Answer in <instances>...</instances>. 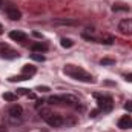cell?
Returning <instances> with one entry per match:
<instances>
[{
  "label": "cell",
  "mask_w": 132,
  "mask_h": 132,
  "mask_svg": "<svg viewBox=\"0 0 132 132\" xmlns=\"http://www.w3.org/2000/svg\"><path fill=\"white\" fill-rule=\"evenodd\" d=\"M126 80H128V81H132V74H128V75H126Z\"/></svg>",
  "instance_id": "obj_26"
},
{
  "label": "cell",
  "mask_w": 132,
  "mask_h": 132,
  "mask_svg": "<svg viewBox=\"0 0 132 132\" xmlns=\"http://www.w3.org/2000/svg\"><path fill=\"white\" fill-rule=\"evenodd\" d=\"M28 78H29V77L23 74V75H17V77H11V78H9V81H12V83H14V81H23V80H28Z\"/></svg>",
  "instance_id": "obj_19"
},
{
  "label": "cell",
  "mask_w": 132,
  "mask_h": 132,
  "mask_svg": "<svg viewBox=\"0 0 132 132\" xmlns=\"http://www.w3.org/2000/svg\"><path fill=\"white\" fill-rule=\"evenodd\" d=\"M22 115H23V109H22L20 104H12V106L8 109V117H9V120H11L14 125L22 121Z\"/></svg>",
  "instance_id": "obj_3"
},
{
  "label": "cell",
  "mask_w": 132,
  "mask_h": 132,
  "mask_svg": "<svg viewBox=\"0 0 132 132\" xmlns=\"http://www.w3.org/2000/svg\"><path fill=\"white\" fill-rule=\"evenodd\" d=\"M112 11H114V12H121V11L126 12V11H129V6H128V5H120V3H117V5L112 6Z\"/></svg>",
  "instance_id": "obj_14"
},
{
  "label": "cell",
  "mask_w": 132,
  "mask_h": 132,
  "mask_svg": "<svg viewBox=\"0 0 132 132\" xmlns=\"http://www.w3.org/2000/svg\"><path fill=\"white\" fill-rule=\"evenodd\" d=\"M98 43H104V45H112V43H114V37H112V35H108V37H101Z\"/></svg>",
  "instance_id": "obj_17"
},
{
  "label": "cell",
  "mask_w": 132,
  "mask_h": 132,
  "mask_svg": "<svg viewBox=\"0 0 132 132\" xmlns=\"http://www.w3.org/2000/svg\"><path fill=\"white\" fill-rule=\"evenodd\" d=\"M51 128H60L63 123H65V120H63V117L62 115H59V114H49L48 117H46V120H45Z\"/></svg>",
  "instance_id": "obj_5"
},
{
  "label": "cell",
  "mask_w": 132,
  "mask_h": 132,
  "mask_svg": "<svg viewBox=\"0 0 132 132\" xmlns=\"http://www.w3.org/2000/svg\"><path fill=\"white\" fill-rule=\"evenodd\" d=\"M0 8H2V0H0Z\"/></svg>",
  "instance_id": "obj_28"
},
{
  "label": "cell",
  "mask_w": 132,
  "mask_h": 132,
  "mask_svg": "<svg viewBox=\"0 0 132 132\" xmlns=\"http://www.w3.org/2000/svg\"><path fill=\"white\" fill-rule=\"evenodd\" d=\"M0 132H8V131H6V128H5V126H0Z\"/></svg>",
  "instance_id": "obj_27"
},
{
  "label": "cell",
  "mask_w": 132,
  "mask_h": 132,
  "mask_svg": "<svg viewBox=\"0 0 132 132\" xmlns=\"http://www.w3.org/2000/svg\"><path fill=\"white\" fill-rule=\"evenodd\" d=\"M125 109H126L128 112H132V101H128V103L125 104Z\"/></svg>",
  "instance_id": "obj_24"
},
{
  "label": "cell",
  "mask_w": 132,
  "mask_h": 132,
  "mask_svg": "<svg viewBox=\"0 0 132 132\" xmlns=\"http://www.w3.org/2000/svg\"><path fill=\"white\" fill-rule=\"evenodd\" d=\"M31 59L35 60V62H45V55L42 52H34V54H31Z\"/></svg>",
  "instance_id": "obj_16"
},
{
  "label": "cell",
  "mask_w": 132,
  "mask_h": 132,
  "mask_svg": "<svg viewBox=\"0 0 132 132\" xmlns=\"http://www.w3.org/2000/svg\"><path fill=\"white\" fill-rule=\"evenodd\" d=\"M37 91H40V92H48L49 88H48V86H37Z\"/></svg>",
  "instance_id": "obj_23"
},
{
  "label": "cell",
  "mask_w": 132,
  "mask_h": 132,
  "mask_svg": "<svg viewBox=\"0 0 132 132\" xmlns=\"http://www.w3.org/2000/svg\"><path fill=\"white\" fill-rule=\"evenodd\" d=\"M81 37H83L85 40H88V42H97V38H95V37H92V35H88V34H83Z\"/></svg>",
  "instance_id": "obj_22"
},
{
  "label": "cell",
  "mask_w": 132,
  "mask_h": 132,
  "mask_svg": "<svg viewBox=\"0 0 132 132\" xmlns=\"http://www.w3.org/2000/svg\"><path fill=\"white\" fill-rule=\"evenodd\" d=\"M35 66H32V65H25L23 68H22V72L25 74V75H28V77H31V75H34L35 74Z\"/></svg>",
  "instance_id": "obj_12"
},
{
  "label": "cell",
  "mask_w": 132,
  "mask_h": 132,
  "mask_svg": "<svg viewBox=\"0 0 132 132\" xmlns=\"http://www.w3.org/2000/svg\"><path fill=\"white\" fill-rule=\"evenodd\" d=\"M0 57H2V59H15V57H19V54H17V51H14L9 45L0 43Z\"/></svg>",
  "instance_id": "obj_4"
},
{
  "label": "cell",
  "mask_w": 132,
  "mask_h": 132,
  "mask_svg": "<svg viewBox=\"0 0 132 132\" xmlns=\"http://www.w3.org/2000/svg\"><path fill=\"white\" fill-rule=\"evenodd\" d=\"M103 66H108V65H114L115 63V60L114 59H101V62H100Z\"/></svg>",
  "instance_id": "obj_20"
},
{
  "label": "cell",
  "mask_w": 132,
  "mask_h": 132,
  "mask_svg": "<svg viewBox=\"0 0 132 132\" xmlns=\"http://www.w3.org/2000/svg\"><path fill=\"white\" fill-rule=\"evenodd\" d=\"M118 128L120 129H132V118L131 115H125L118 120Z\"/></svg>",
  "instance_id": "obj_8"
},
{
  "label": "cell",
  "mask_w": 132,
  "mask_h": 132,
  "mask_svg": "<svg viewBox=\"0 0 132 132\" xmlns=\"http://www.w3.org/2000/svg\"><path fill=\"white\" fill-rule=\"evenodd\" d=\"M31 92H29V89H25V88H20V89H17V95H29Z\"/></svg>",
  "instance_id": "obj_21"
},
{
  "label": "cell",
  "mask_w": 132,
  "mask_h": 132,
  "mask_svg": "<svg viewBox=\"0 0 132 132\" xmlns=\"http://www.w3.org/2000/svg\"><path fill=\"white\" fill-rule=\"evenodd\" d=\"M2 98L5 100V101H15V100H17V94H12V92H5V94L2 95Z\"/></svg>",
  "instance_id": "obj_15"
},
{
  "label": "cell",
  "mask_w": 132,
  "mask_h": 132,
  "mask_svg": "<svg viewBox=\"0 0 132 132\" xmlns=\"http://www.w3.org/2000/svg\"><path fill=\"white\" fill-rule=\"evenodd\" d=\"M63 72L66 75H69L71 78L74 80H78V81H85V83H92L94 78L91 74H88L85 69H81L80 66H75V65H66L63 68Z\"/></svg>",
  "instance_id": "obj_1"
},
{
  "label": "cell",
  "mask_w": 132,
  "mask_h": 132,
  "mask_svg": "<svg viewBox=\"0 0 132 132\" xmlns=\"http://www.w3.org/2000/svg\"><path fill=\"white\" fill-rule=\"evenodd\" d=\"M118 29L120 32L125 35H132V19H125L118 23Z\"/></svg>",
  "instance_id": "obj_6"
},
{
  "label": "cell",
  "mask_w": 132,
  "mask_h": 132,
  "mask_svg": "<svg viewBox=\"0 0 132 132\" xmlns=\"http://www.w3.org/2000/svg\"><path fill=\"white\" fill-rule=\"evenodd\" d=\"M60 98H62V103L63 104H68V106H78V98L77 97H74V95H60Z\"/></svg>",
  "instance_id": "obj_9"
},
{
  "label": "cell",
  "mask_w": 132,
  "mask_h": 132,
  "mask_svg": "<svg viewBox=\"0 0 132 132\" xmlns=\"http://www.w3.org/2000/svg\"><path fill=\"white\" fill-rule=\"evenodd\" d=\"M6 15L11 19V20H20L22 19V14H20V11L15 8V6H8L6 8Z\"/></svg>",
  "instance_id": "obj_7"
},
{
  "label": "cell",
  "mask_w": 132,
  "mask_h": 132,
  "mask_svg": "<svg viewBox=\"0 0 132 132\" xmlns=\"http://www.w3.org/2000/svg\"><path fill=\"white\" fill-rule=\"evenodd\" d=\"M95 98H97V106H98V111L100 112H109L114 106V101L111 97L108 95H98L95 94Z\"/></svg>",
  "instance_id": "obj_2"
},
{
  "label": "cell",
  "mask_w": 132,
  "mask_h": 132,
  "mask_svg": "<svg viewBox=\"0 0 132 132\" xmlns=\"http://www.w3.org/2000/svg\"><path fill=\"white\" fill-rule=\"evenodd\" d=\"M100 111H98V108H97V109H94V111H92V112H91V117H97V114H98Z\"/></svg>",
  "instance_id": "obj_25"
},
{
  "label": "cell",
  "mask_w": 132,
  "mask_h": 132,
  "mask_svg": "<svg viewBox=\"0 0 132 132\" xmlns=\"http://www.w3.org/2000/svg\"><path fill=\"white\" fill-rule=\"evenodd\" d=\"M72 45H74V42L71 38H66V37L62 38V46L63 48H72Z\"/></svg>",
  "instance_id": "obj_18"
},
{
  "label": "cell",
  "mask_w": 132,
  "mask_h": 132,
  "mask_svg": "<svg viewBox=\"0 0 132 132\" xmlns=\"http://www.w3.org/2000/svg\"><path fill=\"white\" fill-rule=\"evenodd\" d=\"M9 38L14 42H25L26 40V34L22 31H11L9 32Z\"/></svg>",
  "instance_id": "obj_10"
},
{
  "label": "cell",
  "mask_w": 132,
  "mask_h": 132,
  "mask_svg": "<svg viewBox=\"0 0 132 132\" xmlns=\"http://www.w3.org/2000/svg\"><path fill=\"white\" fill-rule=\"evenodd\" d=\"M48 45L46 43H43V42H35L31 45V49H32L34 52H45V51H48Z\"/></svg>",
  "instance_id": "obj_11"
},
{
  "label": "cell",
  "mask_w": 132,
  "mask_h": 132,
  "mask_svg": "<svg viewBox=\"0 0 132 132\" xmlns=\"http://www.w3.org/2000/svg\"><path fill=\"white\" fill-rule=\"evenodd\" d=\"M54 23L55 25H71V26L77 25L75 20H69V19H59V20H54Z\"/></svg>",
  "instance_id": "obj_13"
}]
</instances>
